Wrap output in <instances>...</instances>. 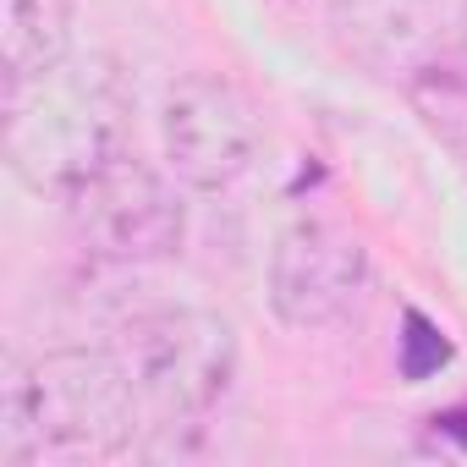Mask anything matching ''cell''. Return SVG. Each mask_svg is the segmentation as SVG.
I'll return each mask as SVG.
<instances>
[{"mask_svg":"<svg viewBox=\"0 0 467 467\" xmlns=\"http://www.w3.org/2000/svg\"><path fill=\"white\" fill-rule=\"evenodd\" d=\"M445 363H451V341L440 336V325L429 314L407 308L401 314V336H396V368H401V379H412V385L434 379Z\"/></svg>","mask_w":467,"mask_h":467,"instance_id":"10","label":"cell"},{"mask_svg":"<svg viewBox=\"0 0 467 467\" xmlns=\"http://www.w3.org/2000/svg\"><path fill=\"white\" fill-rule=\"evenodd\" d=\"M259 154V116L248 94L225 78H182L165 99V160L171 171L198 187H231Z\"/></svg>","mask_w":467,"mask_h":467,"instance_id":"5","label":"cell"},{"mask_svg":"<svg viewBox=\"0 0 467 467\" xmlns=\"http://www.w3.org/2000/svg\"><path fill=\"white\" fill-rule=\"evenodd\" d=\"M138 385L116 352L67 347L39 363H0V462H110L132 445Z\"/></svg>","mask_w":467,"mask_h":467,"instance_id":"1","label":"cell"},{"mask_svg":"<svg viewBox=\"0 0 467 467\" xmlns=\"http://www.w3.org/2000/svg\"><path fill=\"white\" fill-rule=\"evenodd\" d=\"M407 99L423 116V127L456 154L467 160V67H445V61H423L407 78Z\"/></svg>","mask_w":467,"mask_h":467,"instance_id":"9","label":"cell"},{"mask_svg":"<svg viewBox=\"0 0 467 467\" xmlns=\"http://www.w3.org/2000/svg\"><path fill=\"white\" fill-rule=\"evenodd\" d=\"M72 45V6L67 0H0V61L6 88L34 83L67 61Z\"/></svg>","mask_w":467,"mask_h":467,"instance_id":"8","label":"cell"},{"mask_svg":"<svg viewBox=\"0 0 467 467\" xmlns=\"http://www.w3.org/2000/svg\"><path fill=\"white\" fill-rule=\"evenodd\" d=\"M462 56H467V0H462Z\"/></svg>","mask_w":467,"mask_h":467,"instance_id":"12","label":"cell"},{"mask_svg":"<svg viewBox=\"0 0 467 467\" xmlns=\"http://www.w3.org/2000/svg\"><path fill=\"white\" fill-rule=\"evenodd\" d=\"M368 281V254L330 220H297L270 254V303L292 330H325L352 314Z\"/></svg>","mask_w":467,"mask_h":467,"instance_id":"6","label":"cell"},{"mask_svg":"<svg viewBox=\"0 0 467 467\" xmlns=\"http://www.w3.org/2000/svg\"><path fill=\"white\" fill-rule=\"evenodd\" d=\"M127 149V94L116 72L56 67L6 88V160L34 192L67 198L88 171Z\"/></svg>","mask_w":467,"mask_h":467,"instance_id":"2","label":"cell"},{"mask_svg":"<svg viewBox=\"0 0 467 467\" xmlns=\"http://www.w3.org/2000/svg\"><path fill=\"white\" fill-rule=\"evenodd\" d=\"M121 363L154 412L192 418L214 407L237 374V330L209 308H154L127 325Z\"/></svg>","mask_w":467,"mask_h":467,"instance_id":"3","label":"cell"},{"mask_svg":"<svg viewBox=\"0 0 467 467\" xmlns=\"http://www.w3.org/2000/svg\"><path fill=\"white\" fill-rule=\"evenodd\" d=\"M434 429H440V434H451V440H462V445H467V407H456V412H445V418H434Z\"/></svg>","mask_w":467,"mask_h":467,"instance_id":"11","label":"cell"},{"mask_svg":"<svg viewBox=\"0 0 467 467\" xmlns=\"http://www.w3.org/2000/svg\"><path fill=\"white\" fill-rule=\"evenodd\" d=\"M341 39L358 61L379 67L385 78H412L429 61L434 12L429 0H336Z\"/></svg>","mask_w":467,"mask_h":467,"instance_id":"7","label":"cell"},{"mask_svg":"<svg viewBox=\"0 0 467 467\" xmlns=\"http://www.w3.org/2000/svg\"><path fill=\"white\" fill-rule=\"evenodd\" d=\"M67 220L99 259H165L187 231L176 187L132 149L110 154L67 192Z\"/></svg>","mask_w":467,"mask_h":467,"instance_id":"4","label":"cell"}]
</instances>
